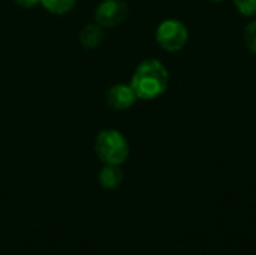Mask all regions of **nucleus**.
Instances as JSON below:
<instances>
[{
    "label": "nucleus",
    "mask_w": 256,
    "mask_h": 255,
    "mask_svg": "<svg viewBox=\"0 0 256 255\" xmlns=\"http://www.w3.org/2000/svg\"><path fill=\"white\" fill-rule=\"evenodd\" d=\"M212 2H224V0H212Z\"/></svg>",
    "instance_id": "nucleus-12"
},
{
    "label": "nucleus",
    "mask_w": 256,
    "mask_h": 255,
    "mask_svg": "<svg viewBox=\"0 0 256 255\" xmlns=\"http://www.w3.org/2000/svg\"><path fill=\"white\" fill-rule=\"evenodd\" d=\"M234 5L238 12L246 17L256 15V0H234Z\"/></svg>",
    "instance_id": "nucleus-10"
},
{
    "label": "nucleus",
    "mask_w": 256,
    "mask_h": 255,
    "mask_svg": "<svg viewBox=\"0 0 256 255\" xmlns=\"http://www.w3.org/2000/svg\"><path fill=\"white\" fill-rule=\"evenodd\" d=\"M168 83L170 74L166 66L158 59H146L136 66L129 84L138 99L153 101L165 93Z\"/></svg>",
    "instance_id": "nucleus-1"
},
{
    "label": "nucleus",
    "mask_w": 256,
    "mask_h": 255,
    "mask_svg": "<svg viewBox=\"0 0 256 255\" xmlns=\"http://www.w3.org/2000/svg\"><path fill=\"white\" fill-rule=\"evenodd\" d=\"M15 3L24 9H30V8H34L38 5H40V0H15Z\"/></svg>",
    "instance_id": "nucleus-11"
},
{
    "label": "nucleus",
    "mask_w": 256,
    "mask_h": 255,
    "mask_svg": "<svg viewBox=\"0 0 256 255\" xmlns=\"http://www.w3.org/2000/svg\"><path fill=\"white\" fill-rule=\"evenodd\" d=\"M94 152L105 165H122L129 158V143L117 129H104L96 135Z\"/></svg>",
    "instance_id": "nucleus-2"
},
{
    "label": "nucleus",
    "mask_w": 256,
    "mask_h": 255,
    "mask_svg": "<svg viewBox=\"0 0 256 255\" xmlns=\"http://www.w3.org/2000/svg\"><path fill=\"white\" fill-rule=\"evenodd\" d=\"M76 2L78 0H40V5L54 15H64L75 8Z\"/></svg>",
    "instance_id": "nucleus-8"
},
{
    "label": "nucleus",
    "mask_w": 256,
    "mask_h": 255,
    "mask_svg": "<svg viewBox=\"0 0 256 255\" xmlns=\"http://www.w3.org/2000/svg\"><path fill=\"white\" fill-rule=\"evenodd\" d=\"M243 38H244L246 47L256 56V20L246 26L244 33H243Z\"/></svg>",
    "instance_id": "nucleus-9"
},
{
    "label": "nucleus",
    "mask_w": 256,
    "mask_h": 255,
    "mask_svg": "<svg viewBox=\"0 0 256 255\" xmlns=\"http://www.w3.org/2000/svg\"><path fill=\"white\" fill-rule=\"evenodd\" d=\"M105 33H104V27L99 26L96 21L94 23H88L86 24L81 30H80V44L87 48V50H94L98 48L102 42H104Z\"/></svg>",
    "instance_id": "nucleus-6"
},
{
    "label": "nucleus",
    "mask_w": 256,
    "mask_h": 255,
    "mask_svg": "<svg viewBox=\"0 0 256 255\" xmlns=\"http://www.w3.org/2000/svg\"><path fill=\"white\" fill-rule=\"evenodd\" d=\"M156 41L160 48L168 53L180 51L189 41V30L186 24L176 18L164 20L156 30Z\"/></svg>",
    "instance_id": "nucleus-3"
},
{
    "label": "nucleus",
    "mask_w": 256,
    "mask_h": 255,
    "mask_svg": "<svg viewBox=\"0 0 256 255\" xmlns=\"http://www.w3.org/2000/svg\"><path fill=\"white\" fill-rule=\"evenodd\" d=\"M129 6L124 0H102L94 9V21L104 29H114L126 21Z\"/></svg>",
    "instance_id": "nucleus-4"
},
{
    "label": "nucleus",
    "mask_w": 256,
    "mask_h": 255,
    "mask_svg": "<svg viewBox=\"0 0 256 255\" xmlns=\"http://www.w3.org/2000/svg\"><path fill=\"white\" fill-rule=\"evenodd\" d=\"M136 101L138 98L130 84L118 83L111 86L106 92V102L112 110H118V111L129 110L130 107L135 105Z\"/></svg>",
    "instance_id": "nucleus-5"
},
{
    "label": "nucleus",
    "mask_w": 256,
    "mask_h": 255,
    "mask_svg": "<svg viewBox=\"0 0 256 255\" xmlns=\"http://www.w3.org/2000/svg\"><path fill=\"white\" fill-rule=\"evenodd\" d=\"M99 182L105 189L114 191L123 183V171L118 165H105L99 173Z\"/></svg>",
    "instance_id": "nucleus-7"
}]
</instances>
